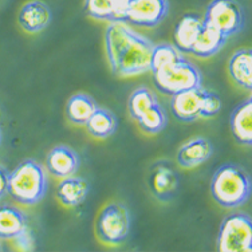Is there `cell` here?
Masks as SVG:
<instances>
[{
	"instance_id": "603a6c76",
	"label": "cell",
	"mask_w": 252,
	"mask_h": 252,
	"mask_svg": "<svg viewBox=\"0 0 252 252\" xmlns=\"http://www.w3.org/2000/svg\"><path fill=\"white\" fill-rule=\"evenodd\" d=\"M137 124L144 133L155 136L165 129L168 124V116L162 105L157 101L141 114L140 118L137 120Z\"/></svg>"
},
{
	"instance_id": "277c9868",
	"label": "cell",
	"mask_w": 252,
	"mask_h": 252,
	"mask_svg": "<svg viewBox=\"0 0 252 252\" xmlns=\"http://www.w3.org/2000/svg\"><path fill=\"white\" fill-rule=\"evenodd\" d=\"M152 77L155 88L166 95L203 86V77L197 66L184 57L168 67L152 73Z\"/></svg>"
},
{
	"instance_id": "9c48e42d",
	"label": "cell",
	"mask_w": 252,
	"mask_h": 252,
	"mask_svg": "<svg viewBox=\"0 0 252 252\" xmlns=\"http://www.w3.org/2000/svg\"><path fill=\"white\" fill-rule=\"evenodd\" d=\"M168 11V0H130L126 10V23L151 29L160 25Z\"/></svg>"
},
{
	"instance_id": "8992f818",
	"label": "cell",
	"mask_w": 252,
	"mask_h": 252,
	"mask_svg": "<svg viewBox=\"0 0 252 252\" xmlns=\"http://www.w3.org/2000/svg\"><path fill=\"white\" fill-rule=\"evenodd\" d=\"M131 216L129 209L120 203L105 205L95 220L97 238L109 246H118L129 238Z\"/></svg>"
},
{
	"instance_id": "2e32d148",
	"label": "cell",
	"mask_w": 252,
	"mask_h": 252,
	"mask_svg": "<svg viewBox=\"0 0 252 252\" xmlns=\"http://www.w3.org/2000/svg\"><path fill=\"white\" fill-rule=\"evenodd\" d=\"M57 199L67 208H75L85 203L89 193V184L83 177L73 175L61 179L57 185Z\"/></svg>"
},
{
	"instance_id": "ac0fdd59",
	"label": "cell",
	"mask_w": 252,
	"mask_h": 252,
	"mask_svg": "<svg viewBox=\"0 0 252 252\" xmlns=\"http://www.w3.org/2000/svg\"><path fill=\"white\" fill-rule=\"evenodd\" d=\"M228 74L233 82L247 92L252 89V53L250 49H239L228 62Z\"/></svg>"
},
{
	"instance_id": "7402d4cb",
	"label": "cell",
	"mask_w": 252,
	"mask_h": 252,
	"mask_svg": "<svg viewBox=\"0 0 252 252\" xmlns=\"http://www.w3.org/2000/svg\"><path fill=\"white\" fill-rule=\"evenodd\" d=\"M98 107L94 101L86 93H77L70 98L66 105V117L74 125L82 126L86 124L90 116Z\"/></svg>"
},
{
	"instance_id": "83f0119b",
	"label": "cell",
	"mask_w": 252,
	"mask_h": 252,
	"mask_svg": "<svg viewBox=\"0 0 252 252\" xmlns=\"http://www.w3.org/2000/svg\"><path fill=\"white\" fill-rule=\"evenodd\" d=\"M8 194V172L0 165V199Z\"/></svg>"
},
{
	"instance_id": "44dd1931",
	"label": "cell",
	"mask_w": 252,
	"mask_h": 252,
	"mask_svg": "<svg viewBox=\"0 0 252 252\" xmlns=\"http://www.w3.org/2000/svg\"><path fill=\"white\" fill-rule=\"evenodd\" d=\"M83 126L86 127L89 134L94 138L106 140L116 133L117 118L110 110L103 109V107H97L95 112L93 113Z\"/></svg>"
},
{
	"instance_id": "4316f807",
	"label": "cell",
	"mask_w": 252,
	"mask_h": 252,
	"mask_svg": "<svg viewBox=\"0 0 252 252\" xmlns=\"http://www.w3.org/2000/svg\"><path fill=\"white\" fill-rule=\"evenodd\" d=\"M14 240L15 250H19V251H32L34 250V238L29 231V228L26 229L25 232H22L19 236H16Z\"/></svg>"
},
{
	"instance_id": "ffe728a7",
	"label": "cell",
	"mask_w": 252,
	"mask_h": 252,
	"mask_svg": "<svg viewBox=\"0 0 252 252\" xmlns=\"http://www.w3.org/2000/svg\"><path fill=\"white\" fill-rule=\"evenodd\" d=\"M27 228V216L18 207L0 205V239L12 240Z\"/></svg>"
},
{
	"instance_id": "ba28073f",
	"label": "cell",
	"mask_w": 252,
	"mask_h": 252,
	"mask_svg": "<svg viewBox=\"0 0 252 252\" xmlns=\"http://www.w3.org/2000/svg\"><path fill=\"white\" fill-rule=\"evenodd\" d=\"M148 187L156 199L168 203L179 192L180 176L169 161H157L148 175Z\"/></svg>"
},
{
	"instance_id": "6da1fadb",
	"label": "cell",
	"mask_w": 252,
	"mask_h": 252,
	"mask_svg": "<svg viewBox=\"0 0 252 252\" xmlns=\"http://www.w3.org/2000/svg\"><path fill=\"white\" fill-rule=\"evenodd\" d=\"M155 43L126 22H112L105 31V49L109 66L117 77H136L151 70Z\"/></svg>"
},
{
	"instance_id": "8fae6325",
	"label": "cell",
	"mask_w": 252,
	"mask_h": 252,
	"mask_svg": "<svg viewBox=\"0 0 252 252\" xmlns=\"http://www.w3.org/2000/svg\"><path fill=\"white\" fill-rule=\"evenodd\" d=\"M201 92H203V86L189 89L170 95V112L175 116L176 120L183 122H193L200 118Z\"/></svg>"
},
{
	"instance_id": "484cf974",
	"label": "cell",
	"mask_w": 252,
	"mask_h": 252,
	"mask_svg": "<svg viewBox=\"0 0 252 252\" xmlns=\"http://www.w3.org/2000/svg\"><path fill=\"white\" fill-rule=\"evenodd\" d=\"M221 106H223L221 98L219 97L215 92H211L208 89L203 88L200 117H203V118H212V117L218 116L219 112L221 110Z\"/></svg>"
},
{
	"instance_id": "52a82bcc",
	"label": "cell",
	"mask_w": 252,
	"mask_h": 252,
	"mask_svg": "<svg viewBox=\"0 0 252 252\" xmlns=\"http://www.w3.org/2000/svg\"><path fill=\"white\" fill-rule=\"evenodd\" d=\"M203 23L231 38L240 32L244 26V15L236 0H212L205 10Z\"/></svg>"
},
{
	"instance_id": "e0dca14e",
	"label": "cell",
	"mask_w": 252,
	"mask_h": 252,
	"mask_svg": "<svg viewBox=\"0 0 252 252\" xmlns=\"http://www.w3.org/2000/svg\"><path fill=\"white\" fill-rule=\"evenodd\" d=\"M231 130L233 138L238 141L240 145H252V99L248 97L246 101L239 103L233 109L231 118Z\"/></svg>"
},
{
	"instance_id": "30bf717a",
	"label": "cell",
	"mask_w": 252,
	"mask_h": 252,
	"mask_svg": "<svg viewBox=\"0 0 252 252\" xmlns=\"http://www.w3.org/2000/svg\"><path fill=\"white\" fill-rule=\"evenodd\" d=\"M79 165V156L67 145L54 146L46 157V170L55 179H64L75 175Z\"/></svg>"
},
{
	"instance_id": "4fadbf2b",
	"label": "cell",
	"mask_w": 252,
	"mask_h": 252,
	"mask_svg": "<svg viewBox=\"0 0 252 252\" xmlns=\"http://www.w3.org/2000/svg\"><path fill=\"white\" fill-rule=\"evenodd\" d=\"M130 0H85V12L95 20L126 22V10Z\"/></svg>"
},
{
	"instance_id": "cb8c5ba5",
	"label": "cell",
	"mask_w": 252,
	"mask_h": 252,
	"mask_svg": "<svg viewBox=\"0 0 252 252\" xmlns=\"http://www.w3.org/2000/svg\"><path fill=\"white\" fill-rule=\"evenodd\" d=\"M181 58H183V55H181V53L176 49L173 44H155V47L152 50L151 70L149 71L156 73L158 70H162V68L173 64V63H176Z\"/></svg>"
},
{
	"instance_id": "9a60e30c",
	"label": "cell",
	"mask_w": 252,
	"mask_h": 252,
	"mask_svg": "<svg viewBox=\"0 0 252 252\" xmlns=\"http://www.w3.org/2000/svg\"><path fill=\"white\" fill-rule=\"evenodd\" d=\"M212 153H214L212 144L204 137H196L181 145L176 158L181 168L190 169L208 161Z\"/></svg>"
},
{
	"instance_id": "5b68a950",
	"label": "cell",
	"mask_w": 252,
	"mask_h": 252,
	"mask_svg": "<svg viewBox=\"0 0 252 252\" xmlns=\"http://www.w3.org/2000/svg\"><path fill=\"white\" fill-rule=\"evenodd\" d=\"M216 246L220 252H251V216L247 212H232L227 215L220 225Z\"/></svg>"
},
{
	"instance_id": "5bb4252c",
	"label": "cell",
	"mask_w": 252,
	"mask_h": 252,
	"mask_svg": "<svg viewBox=\"0 0 252 252\" xmlns=\"http://www.w3.org/2000/svg\"><path fill=\"white\" fill-rule=\"evenodd\" d=\"M203 27V18L197 14L183 15L173 31V46L180 53L190 54Z\"/></svg>"
},
{
	"instance_id": "3957f363",
	"label": "cell",
	"mask_w": 252,
	"mask_h": 252,
	"mask_svg": "<svg viewBox=\"0 0 252 252\" xmlns=\"http://www.w3.org/2000/svg\"><path fill=\"white\" fill-rule=\"evenodd\" d=\"M49 190L47 170L35 160L22 161L8 173V194L22 205H36Z\"/></svg>"
},
{
	"instance_id": "7a4b0ae2",
	"label": "cell",
	"mask_w": 252,
	"mask_h": 252,
	"mask_svg": "<svg viewBox=\"0 0 252 252\" xmlns=\"http://www.w3.org/2000/svg\"><path fill=\"white\" fill-rule=\"evenodd\" d=\"M251 176L238 164H224L211 179V194L220 207L239 208L250 200Z\"/></svg>"
},
{
	"instance_id": "7c38bea8",
	"label": "cell",
	"mask_w": 252,
	"mask_h": 252,
	"mask_svg": "<svg viewBox=\"0 0 252 252\" xmlns=\"http://www.w3.org/2000/svg\"><path fill=\"white\" fill-rule=\"evenodd\" d=\"M51 10L42 0H32L26 3L19 11L18 22L29 34H38L43 31L51 22Z\"/></svg>"
},
{
	"instance_id": "d6986e66",
	"label": "cell",
	"mask_w": 252,
	"mask_h": 252,
	"mask_svg": "<svg viewBox=\"0 0 252 252\" xmlns=\"http://www.w3.org/2000/svg\"><path fill=\"white\" fill-rule=\"evenodd\" d=\"M228 38L214 27L203 23L201 31L194 42L190 54L197 58H211L223 49Z\"/></svg>"
},
{
	"instance_id": "d4e9b609",
	"label": "cell",
	"mask_w": 252,
	"mask_h": 252,
	"mask_svg": "<svg viewBox=\"0 0 252 252\" xmlns=\"http://www.w3.org/2000/svg\"><path fill=\"white\" fill-rule=\"evenodd\" d=\"M158 101L156 94L148 88H138L131 93L127 101V110L130 117L137 121L141 114L145 112L148 107H151L153 103Z\"/></svg>"
}]
</instances>
